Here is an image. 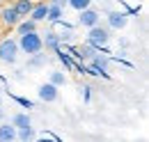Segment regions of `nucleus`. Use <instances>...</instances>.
<instances>
[{
	"instance_id": "11",
	"label": "nucleus",
	"mask_w": 149,
	"mask_h": 142,
	"mask_svg": "<svg viewBox=\"0 0 149 142\" xmlns=\"http://www.w3.org/2000/svg\"><path fill=\"white\" fill-rule=\"evenodd\" d=\"M16 140V128L12 122H0V142H12Z\"/></svg>"
},
{
	"instance_id": "19",
	"label": "nucleus",
	"mask_w": 149,
	"mask_h": 142,
	"mask_svg": "<svg viewBox=\"0 0 149 142\" xmlns=\"http://www.w3.org/2000/svg\"><path fill=\"white\" fill-rule=\"evenodd\" d=\"M55 53H57V57H60V62H62V64H64V67H67V69H69V71H74L76 67H78V64H76L74 60H71V57H69V55H67V53H62L60 48H57Z\"/></svg>"
},
{
	"instance_id": "26",
	"label": "nucleus",
	"mask_w": 149,
	"mask_h": 142,
	"mask_svg": "<svg viewBox=\"0 0 149 142\" xmlns=\"http://www.w3.org/2000/svg\"><path fill=\"white\" fill-rule=\"evenodd\" d=\"M96 2H106V0H96Z\"/></svg>"
},
{
	"instance_id": "3",
	"label": "nucleus",
	"mask_w": 149,
	"mask_h": 142,
	"mask_svg": "<svg viewBox=\"0 0 149 142\" xmlns=\"http://www.w3.org/2000/svg\"><path fill=\"white\" fill-rule=\"evenodd\" d=\"M19 44H16V39H2L0 41V62H5V64H14L16 60H19Z\"/></svg>"
},
{
	"instance_id": "10",
	"label": "nucleus",
	"mask_w": 149,
	"mask_h": 142,
	"mask_svg": "<svg viewBox=\"0 0 149 142\" xmlns=\"http://www.w3.org/2000/svg\"><path fill=\"white\" fill-rule=\"evenodd\" d=\"M46 67V55L44 53H35V55H28V62H25V69L28 71H37Z\"/></svg>"
},
{
	"instance_id": "12",
	"label": "nucleus",
	"mask_w": 149,
	"mask_h": 142,
	"mask_svg": "<svg viewBox=\"0 0 149 142\" xmlns=\"http://www.w3.org/2000/svg\"><path fill=\"white\" fill-rule=\"evenodd\" d=\"M46 12H48V2H39V5L32 7V12H30L28 16L39 23V21H46Z\"/></svg>"
},
{
	"instance_id": "17",
	"label": "nucleus",
	"mask_w": 149,
	"mask_h": 142,
	"mask_svg": "<svg viewBox=\"0 0 149 142\" xmlns=\"http://www.w3.org/2000/svg\"><path fill=\"white\" fill-rule=\"evenodd\" d=\"M32 7H35L32 0H16V5H14V9L19 12L21 16H28V14L32 12Z\"/></svg>"
},
{
	"instance_id": "18",
	"label": "nucleus",
	"mask_w": 149,
	"mask_h": 142,
	"mask_svg": "<svg viewBox=\"0 0 149 142\" xmlns=\"http://www.w3.org/2000/svg\"><path fill=\"white\" fill-rule=\"evenodd\" d=\"M48 83H53V85H57V87H62V85H67V76H64L62 71H51Z\"/></svg>"
},
{
	"instance_id": "20",
	"label": "nucleus",
	"mask_w": 149,
	"mask_h": 142,
	"mask_svg": "<svg viewBox=\"0 0 149 142\" xmlns=\"http://www.w3.org/2000/svg\"><path fill=\"white\" fill-rule=\"evenodd\" d=\"M94 0H67V7H71L76 12H80V9H85V7H90Z\"/></svg>"
},
{
	"instance_id": "15",
	"label": "nucleus",
	"mask_w": 149,
	"mask_h": 142,
	"mask_svg": "<svg viewBox=\"0 0 149 142\" xmlns=\"http://www.w3.org/2000/svg\"><path fill=\"white\" fill-rule=\"evenodd\" d=\"M62 14H64V9H62V7H57V5H53V2H48V12H46V21L55 23V21H60V18H62Z\"/></svg>"
},
{
	"instance_id": "23",
	"label": "nucleus",
	"mask_w": 149,
	"mask_h": 142,
	"mask_svg": "<svg viewBox=\"0 0 149 142\" xmlns=\"http://www.w3.org/2000/svg\"><path fill=\"white\" fill-rule=\"evenodd\" d=\"M39 138H48V140H57V135H53V133H46V131H44V133H41Z\"/></svg>"
},
{
	"instance_id": "16",
	"label": "nucleus",
	"mask_w": 149,
	"mask_h": 142,
	"mask_svg": "<svg viewBox=\"0 0 149 142\" xmlns=\"http://www.w3.org/2000/svg\"><path fill=\"white\" fill-rule=\"evenodd\" d=\"M37 138V133L32 131V126H25V128H16V140L21 142H30Z\"/></svg>"
},
{
	"instance_id": "9",
	"label": "nucleus",
	"mask_w": 149,
	"mask_h": 142,
	"mask_svg": "<svg viewBox=\"0 0 149 142\" xmlns=\"http://www.w3.org/2000/svg\"><path fill=\"white\" fill-rule=\"evenodd\" d=\"M41 44H44V48H46V51H53V53H55L57 48H60V44H62V41H60V35H57L55 30H48L46 35L41 37Z\"/></svg>"
},
{
	"instance_id": "8",
	"label": "nucleus",
	"mask_w": 149,
	"mask_h": 142,
	"mask_svg": "<svg viewBox=\"0 0 149 142\" xmlns=\"http://www.w3.org/2000/svg\"><path fill=\"white\" fill-rule=\"evenodd\" d=\"M0 18H2V23H5V25L14 28V25H16V23H19V21H21L23 16H21L19 12L14 9V5H9V7H5V9L0 12Z\"/></svg>"
},
{
	"instance_id": "21",
	"label": "nucleus",
	"mask_w": 149,
	"mask_h": 142,
	"mask_svg": "<svg viewBox=\"0 0 149 142\" xmlns=\"http://www.w3.org/2000/svg\"><path fill=\"white\" fill-rule=\"evenodd\" d=\"M12 99H14L16 103H21L23 108H28V110H32V108H35V103H32L30 99H25V96H12Z\"/></svg>"
},
{
	"instance_id": "22",
	"label": "nucleus",
	"mask_w": 149,
	"mask_h": 142,
	"mask_svg": "<svg viewBox=\"0 0 149 142\" xmlns=\"http://www.w3.org/2000/svg\"><path fill=\"white\" fill-rule=\"evenodd\" d=\"M90 89H92V87H87V85H83V87H80V94H83V101H85V103H90V96H92V92H90Z\"/></svg>"
},
{
	"instance_id": "7",
	"label": "nucleus",
	"mask_w": 149,
	"mask_h": 142,
	"mask_svg": "<svg viewBox=\"0 0 149 142\" xmlns=\"http://www.w3.org/2000/svg\"><path fill=\"white\" fill-rule=\"evenodd\" d=\"M129 25V14L119 12V9H110L108 12V28L110 30H124Z\"/></svg>"
},
{
	"instance_id": "1",
	"label": "nucleus",
	"mask_w": 149,
	"mask_h": 142,
	"mask_svg": "<svg viewBox=\"0 0 149 142\" xmlns=\"http://www.w3.org/2000/svg\"><path fill=\"white\" fill-rule=\"evenodd\" d=\"M110 39H112V30L108 25H101V21L96 25H92V28H87V44H92L101 53H106V46H108Z\"/></svg>"
},
{
	"instance_id": "4",
	"label": "nucleus",
	"mask_w": 149,
	"mask_h": 142,
	"mask_svg": "<svg viewBox=\"0 0 149 142\" xmlns=\"http://www.w3.org/2000/svg\"><path fill=\"white\" fill-rule=\"evenodd\" d=\"M90 62V69H87V73H94V76H108V67H110V57L106 53H96L92 57V60H87Z\"/></svg>"
},
{
	"instance_id": "24",
	"label": "nucleus",
	"mask_w": 149,
	"mask_h": 142,
	"mask_svg": "<svg viewBox=\"0 0 149 142\" xmlns=\"http://www.w3.org/2000/svg\"><path fill=\"white\" fill-rule=\"evenodd\" d=\"M51 2H53V5H57V7H62V9L67 7V0H51Z\"/></svg>"
},
{
	"instance_id": "5",
	"label": "nucleus",
	"mask_w": 149,
	"mask_h": 142,
	"mask_svg": "<svg viewBox=\"0 0 149 142\" xmlns=\"http://www.w3.org/2000/svg\"><path fill=\"white\" fill-rule=\"evenodd\" d=\"M37 96H39L41 103H55L57 99H60V87L53 85V83H44V85H39Z\"/></svg>"
},
{
	"instance_id": "14",
	"label": "nucleus",
	"mask_w": 149,
	"mask_h": 142,
	"mask_svg": "<svg viewBox=\"0 0 149 142\" xmlns=\"http://www.w3.org/2000/svg\"><path fill=\"white\" fill-rule=\"evenodd\" d=\"M12 124H14V128H25V126H32V119L28 112H16L12 117Z\"/></svg>"
},
{
	"instance_id": "25",
	"label": "nucleus",
	"mask_w": 149,
	"mask_h": 142,
	"mask_svg": "<svg viewBox=\"0 0 149 142\" xmlns=\"http://www.w3.org/2000/svg\"><path fill=\"white\" fill-rule=\"evenodd\" d=\"M2 119H5V108L0 106V122H2Z\"/></svg>"
},
{
	"instance_id": "6",
	"label": "nucleus",
	"mask_w": 149,
	"mask_h": 142,
	"mask_svg": "<svg viewBox=\"0 0 149 142\" xmlns=\"http://www.w3.org/2000/svg\"><path fill=\"white\" fill-rule=\"evenodd\" d=\"M99 21H101V12H99V9H92V5L78 12V23H80L83 28H92Z\"/></svg>"
},
{
	"instance_id": "2",
	"label": "nucleus",
	"mask_w": 149,
	"mask_h": 142,
	"mask_svg": "<svg viewBox=\"0 0 149 142\" xmlns=\"http://www.w3.org/2000/svg\"><path fill=\"white\" fill-rule=\"evenodd\" d=\"M16 44H19V51H21V53H25V55H35V53H41V51H44L41 35H39L37 30L21 35L19 39H16Z\"/></svg>"
},
{
	"instance_id": "13",
	"label": "nucleus",
	"mask_w": 149,
	"mask_h": 142,
	"mask_svg": "<svg viewBox=\"0 0 149 142\" xmlns=\"http://www.w3.org/2000/svg\"><path fill=\"white\" fill-rule=\"evenodd\" d=\"M16 30H19V35H25V32H32V30H37V21H32V18H28V16H23L14 25Z\"/></svg>"
}]
</instances>
